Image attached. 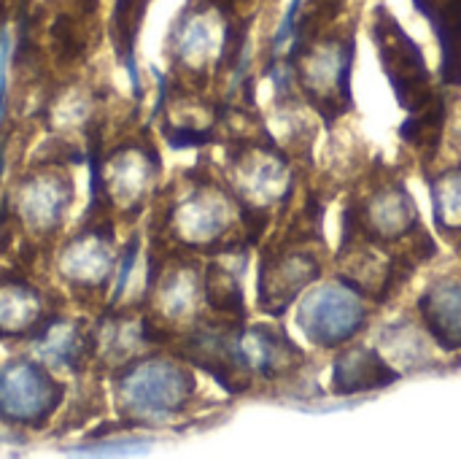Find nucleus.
Here are the masks:
<instances>
[{
	"instance_id": "39448f33",
	"label": "nucleus",
	"mask_w": 461,
	"mask_h": 459,
	"mask_svg": "<svg viewBox=\"0 0 461 459\" xmlns=\"http://www.w3.org/2000/svg\"><path fill=\"white\" fill-rule=\"evenodd\" d=\"M362 227L378 241H394L413 230H421V219L405 187L392 184L370 197L367 208L362 211Z\"/></svg>"
},
{
	"instance_id": "9d476101",
	"label": "nucleus",
	"mask_w": 461,
	"mask_h": 459,
	"mask_svg": "<svg viewBox=\"0 0 461 459\" xmlns=\"http://www.w3.org/2000/svg\"><path fill=\"white\" fill-rule=\"evenodd\" d=\"M432 200H435V219L443 233L461 230V165L448 168L438 176L432 184Z\"/></svg>"
},
{
	"instance_id": "f257e3e1",
	"label": "nucleus",
	"mask_w": 461,
	"mask_h": 459,
	"mask_svg": "<svg viewBox=\"0 0 461 459\" xmlns=\"http://www.w3.org/2000/svg\"><path fill=\"white\" fill-rule=\"evenodd\" d=\"M373 41L378 43L381 65L394 87L400 106L411 114L432 106L438 100V95L432 92L424 54L416 46V41L386 11H378V16H375Z\"/></svg>"
},
{
	"instance_id": "20e7f679",
	"label": "nucleus",
	"mask_w": 461,
	"mask_h": 459,
	"mask_svg": "<svg viewBox=\"0 0 461 459\" xmlns=\"http://www.w3.org/2000/svg\"><path fill=\"white\" fill-rule=\"evenodd\" d=\"M59 398L62 390L32 363H11L0 371V414L11 422L41 425Z\"/></svg>"
},
{
	"instance_id": "9b49d317",
	"label": "nucleus",
	"mask_w": 461,
	"mask_h": 459,
	"mask_svg": "<svg viewBox=\"0 0 461 459\" xmlns=\"http://www.w3.org/2000/svg\"><path fill=\"white\" fill-rule=\"evenodd\" d=\"M38 300L35 292L22 287L0 289V333H19L35 322Z\"/></svg>"
},
{
	"instance_id": "423d86ee",
	"label": "nucleus",
	"mask_w": 461,
	"mask_h": 459,
	"mask_svg": "<svg viewBox=\"0 0 461 459\" xmlns=\"http://www.w3.org/2000/svg\"><path fill=\"white\" fill-rule=\"evenodd\" d=\"M419 311L435 335V341L448 349L459 352L461 349V276H446L438 284H432L421 300Z\"/></svg>"
},
{
	"instance_id": "0eeeda50",
	"label": "nucleus",
	"mask_w": 461,
	"mask_h": 459,
	"mask_svg": "<svg viewBox=\"0 0 461 459\" xmlns=\"http://www.w3.org/2000/svg\"><path fill=\"white\" fill-rule=\"evenodd\" d=\"M319 276V265L308 254H292L276 265L262 268L259 295L262 308L270 314H284V308L297 298V292Z\"/></svg>"
},
{
	"instance_id": "6e6552de",
	"label": "nucleus",
	"mask_w": 461,
	"mask_h": 459,
	"mask_svg": "<svg viewBox=\"0 0 461 459\" xmlns=\"http://www.w3.org/2000/svg\"><path fill=\"white\" fill-rule=\"evenodd\" d=\"M332 381H335V392L357 395V392L392 387L394 381H400V373L386 360H381L373 349L357 346L335 363Z\"/></svg>"
},
{
	"instance_id": "f8f14e48",
	"label": "nucleus",
	"mask_w": 461,
	"mask_h": 459,
	"mask_svg": "<svg viewBox=\"0 0 461 459\" xmlns=\"http://www.w3.org/2000/svg\"><path fill=\"white\" fill-rule=\"evenodd\" d=\"M208 300L219 311H240L243 308L240 287H238V281H235V276L230 271L211 268V276H208Z\"/></svg>"
},
{
	"instance_id": "1a4fd4ad",
	"label": "nucleus",
	"mask_w": 461,
	"mask_h": 459,
	"mask_svg": "<svg viewBox=\"0 0 461 459\" xmlns=\"http://www.w3.org/2000/svg\"><path fill=\"white\" fill-rule=\"evenodd\" d=\"M432 22L443 49V81L461 84V0H413Z\"/></svg>"
},
{
	"instance_id": "7ed1b4c3",
	"label": "nucleus",
	"mask_w": 461,
	"mask_h": 459,
	"mask_svg": "<svg viewBox=\"0 0 461 459\" xmlns=\"http://www.w3.org/2000/svg\"><path fill=\"white\" fill-rule=\"evenodd\" d=\"M192 379L170 363H143L122 381V400L138 417H167L192 395Z\"/></svg>"
},
{
	"instance_id": "f03ea898",
	"label": "nucleus",
	"mask_w": 461,
	"mask_h": 459,
	"mask_svg": "<svg viewBox=\"0 0 461 459\" xmlns=\"http://www.w3.org/2000/svg\"><path fill=\"white\" fill-rule=\"evenodd\" d=\"M297 322L313 344L332 349L346 344L365 327L367 308L354 284L335 281L313 289L303 300Z\"/></svg>"
}]
</instances>
